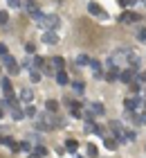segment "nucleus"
I'll return each mask as SVG.
<instances>
[{"label": "nucleus", "mask_w": 146, "mask_h": 158, "mask_svg": "<svg viewBox=\"0 0 146 158\" xmlns=\"http://www.w3.org/2000/svg\"><path fill=\"white\" fill-rule=\"evenodd\" d=\"M34 23L41 27L43 32H56L58 25H61V18L56 16V14H45V11H36L34 14Z\"/></svg>", "instance_id": "nucleus-1"}, {"label": "nucleus", "mask_w": 146, "mask_h": 158, "mask_svg": "<svg viewBox=\"0 0 146 158\" xmlns=\"http://www.w3.org/2000/svg\"><path fill=\"white\" fill-rule=\"evenodd\" d=\"M36 129L38 131H54L56 129V115L49 111H43L36 115Z\"/></svg>", "instance_id": "nucleus-2"}, {"label": "nucleus", "mask_w": 146, "mask_h": 158, "mask_svg": "<svg viewBox=\"0 0 146 158\" xmlns=\"http://www.w3.org/2000/svg\"><path fill=\"white\" fill-rule=\"evenodd\" d=\"M128 54H130V50H126V48L115 50V52L108 56V68L110 66H119V63H128Z\"/></svg>", "instance_id": "nucleus-3"}, {"label": "nucleus", "mask_w": 146, "mask_h": 158, "mask_svg": "<svg viewBox=\"0 0 146 158\" xmlns=\"http://www.w3.org/2000/svg\"><path fill=\"white\" fill-rule=\"evenodd\" d=\"M124 109H126V113H137L142 109L140 97H126V99H124Z\"/></svg>", "instance_id": "nucleus-4"}, {"label": "nucleus", "mask_w": 146, "mask_h": 158, "mask_svg": "<svg viewBox=\"0 0 146 158\" xmlns=\"http://www.w3.org/2000/svg\"><path fill=\"white\" fill-rule=\"evenodd\" d=\"M2 63H5V68H7V73H9V75H18L20 73V66L16 63V59H14L11 54L2 56Z\"/></svg>", "instance_id": "nucleus-5"}, {"label": "nucleus", "mask_w": 146, "mask_h": 158, "mask_svg": "<svg viewBox=\"0 0 146 158\" xmlns=\"http://www.w3.org/2000/svg\"><path fill=\"white\" fill-rule=\"evenodd\" d=\"M0 88H2V95H5V99L16 97V95H14V86H11V81H9V77H2V79H0Z\"/></svg>", "instance_id": "nucleus-6"}, {"label": "nucleus", "mask_w": 146, "mask_h": 158, "mask_svg": "<svg viewBox=\"0 0 146 158\" xmlns=\"http://www.w3.org/2000/svg\"><path fill=\"white\" fill-rule=\"evenodd\" d=\"M135 79H137V75H135V70H133V68H124L121 73H119V81H124V84H128V86L133 84Z\"/></svg>", "instance_id": "nucleus-7"}, {"label": "nucleus", "mask_w": 146, "mask_h": 158, "mask_svg": "<svg viewBox=\"0 0 146 158\" xmlns=\"http://www.w3.org/2000/svg\"><path fill=\"white\" fill-rule=\"evenodd\" d=\"M88 14H90V16H97V18H108V14L101 9L97 2H88Z\"/></svg>", "instance_id": "nucleus-8"}, {"label": "nucleus", "mask_w": 146, "mask_h": 158, "mask_svg": "<svg viewBox=\"0 0 146 158\" xmlns=\"http://www.w3.org/2000/svg\"><path fill=\"white\" fill-rule=\"evenodd\" d=\"M41 41L45 43V45H56L58 41V32H43V36H41Z\"/></svg>", "instance_id": "nucleus-9"}, {"label": "nucleus", "mask_w": 146, "mask_h": 158, "mask_svg": "<svg viewBox=\"0 0 146 158\" xmlns=\"http://www.w3.org/2000/svg\"><path fill=\"white\" fill-rule=\"evenodd\" d=\"M135 20H142V16H140V14H135V11H124L119 16V23H126V25L135 23Z\"/></svg>", "instance_id": "nucleus-10"}, {"label": "nucleus", "mask_w": 146, "mask_h": 158, "mask_svg": "<svg viewBox=\"0 0 146 158\" xmlns=\"http://www.w3.org/2000/svg\"><path fill=\"white\" fill-rule=\"evenodd\" d=\"M88 111H90L94 118H101L106 113V109H104V104H101V102H90V104H88Z\"/></svg>", "instance_id": "nucleus-11"}, {"label": "nucleus", "mask_w": 146, "mask_h": 158, "mask_svg": "<svg viewBox=\"0 0 146 158\" xmlns=\"http://www.w3.org/2000/svg\"><path fill=\"white\" fill-rule=\"evenodd\" d=\"M119 73H121V70L117 66H110V68H108V73L104 75V79H106V81H119Z\"/></svg>", "instance_id": "nucleus-12"}, {"label": "nucleus", "mask_w": 146, "mask_h": 158, "mask_svg": "<svg viewBox=\"0 0 146 158\" xmlns=\"http://www.w3.org/2000/svg\"><path fill=\"white\" fill-rule=\"evenodd\" d=\"M126 66H128V68H133V70H137V68L142 66V56H140V54H135V52H130V54H128V63H126Z\"/></svg>", "instance_id": "nucleus-13"}, {"label": "nucleus", "mask_w": 146, "mask_h": 158, "mask_svg": "<svg viewBox=\"0 0 146 158\" xmlns=\"http://www.w3.org/2000/svg\"><path fill=\"white\" fill-rule=\"evenodd\" d=\"M88 68L92 70V77H94V79H101V77H104V73H101V63H99L97 59H92V61H90V66H88Z\"/></svg>", "instance_id": "nucleus-14"}, {"label": "nucleus", "mask_w": 146, "mask_h": 158, "mask_svg": "<svg viewBox=\"0 0 146 158\" xmlns=\"http://www.w3.org/2000/svg\"><path fill=\"white\" fill-rule=\"evenodd\" d=\"M23 7L29 11V16H34V14L38 11V2H36V0H23Z\"/></svg>", "instance_id": "nucleus-15"}, {"label": "nucleus", "mask_w": 146, "mask_h": 158, "mask_svg": "<svg viewBox=\"0 0 146 158\" xmlns=\"http://www.w3.org/2000/svg\"><path fill=\"white\" fill-rule=\"evenodd\" d=\"M54 79H56L58 86H68V84H70V77H68V73H65V70H58Z\"/></svg>", "instance_id": "nucleus-16"}, {"label": "nucleus", "mask_w": 146, "mask_h": 158, "mask_svg": "<svg viewBox=\"0 0 146 158\" xmlns=\"http://www.w3.org/2000/svg\"><path fill=\"white\" fill-rule=\"evenodd\" d=\"M2 145H5V147H9L11 152H20V142H16L14 138H2Z\"/></svg>", "instance_id": "nucleus-17"}, {"label": "nucleus", "mask_w": 146, "mask_h": 158, "mask_svg": "<svg viewBox=\"0 0 146 158\" xmlns=\"http://www.w3.org/2000/svg\"><path fill=\"white\" fill-rule=\"evenodd\" d=\"M77 149H79V142L74 138L65 140V152H68V154H77Z\"/></svg>", "instance_id": "nucleus-18"}, {"label": "nucleus", "mask_w": 146, "mask_h": 158, "mask_svg": "<svg viewBox=\"0 0 146 158\" xmlns=\"http://www.w3.org/2000/svg\"><path fill=\"white\" fill-rule=\"evenodd\" d=\"M58 106H61V102H56V99H47V102H45V111H49V113H54V115H56Z\"/></svg>", "instance_id": "nucleus-19"}, {"label": "nucleus", "mask_w": 146, "mask_h": 158, "mask_svg": "<svg viewBox=\"0 0 146 158\" xmlns=\"http://www.w3.org/2000/svg\"><path fill=\"white\" fill-rule=\"evenodd\" d=\"M32 99H34V93H32V88H23V90H20V102H32Z\"/></svg>", "instance_id": "nucleus-20"}, {"label": "nucleus", "mask_w": 146, "mask_h": 158, "mask_svg": "<svg viewBox=\"0 0 146 158\" xmlns=\"http://www.w3.org/2000/svg\"><path fill=\"white\" fill-rule=\"evenodd\" d=\"M72 90H74L77 95H83V93H85V84L77 79V81H72Z\"/></svg>", "instance_id": "nucleus-21"}, {"label": "nucleus", "mask_w": 146, "mask_h": 158, "mask_svg": "<svg viewBox=\"0 0 146 158\" xmlns=\"http://www.w3.org/2000/svg\"><path fill=\"white\" fill-rule=\"evenodd\" d=\"M49 63H52L56 70H63L65 68V59H63V56H52V61H49Z\"/></svg>", "instance_id": "nucleus-22"}, {"label": "nucleus", "mask_w": 146, "mask_h": 158, "mask_svg": "<svg viewBox=\"0 0 146 158\" xmlns=\"http://www.w3.org/2000/svg\"><path fill=\"white\" fill-rule=\"evenodd\" d=\"M90 56H88V54H79L77 56V59H74V63H77V66H90Z\"/></svg>", "instance_id": "nucleus-23"}, {"label": "nucleus", "mask_w": 146, "mask_h": 158, "mask_svg": "<svg viewBox=\"0 0 146 158\" xmlns=\"http://www.w3.org/2000/svg\"><path fill=\"white\" fill-rule=\"evenodd\" d=\"M41 77H43L41 70H36V68L29 70V79H32V84H38V81H41Z\"/></svg>", "instance_id": "nucleus-24"}, {"label": "nucleus", "mask_w": 146, "mask_h": 158, "mask_svg": "<svg viewBox=\"0 0 146 158\" xmlns=\"http://www.w3.org/2000/svg\"><path fill=\"white\" fill-rule=\"evenodd\" d=\"M104 145H106V149H108V152H115V149L119 147V142H117L115 138H106V140H104Z\"/></svg>", "instance_id": "nucleus-25"}, {"label": "nucleus", "mask_w": 146, "mask_h": 158, "mask_svg": "<svg viewBox=\"0 0 146 158\" xmlns=\"http://www.w3.org/2000/svg\"><path fill=\"white\" fill-rule=\"evenodd\" d=\"M70 115H72V118H83L81 106H79V104H72V106H70Z\"/></svg>", "instance_id": "nucleus-26"}, {"label": "nucleus", "mask_w": 146, "mask_h": 158, "mask_svg": "<svg viewBox=\"0 0 146 158\" xmlns=\"http://www.w3.org/2000/svg\"><path fill=\"white\" fill-rule=\"evenodd\" d=\"M11 118L16 120V122L23 120V118H25V109H20V106H18V109H14V111H11Z\"/></svg>", "instance_id": "nucleus-27"}, {"label": "nucleus", "mask_w": 146, "mask_h": 158, "mask_svg": "<svg viewBox=\"0 0 146 158\" xmlns=\"http://www.w3.org/2000/svg\"><path fill=\"white\" fill-rule=\"evenodd\" d=\"M88 156H90V158H97V154H99V149H97V145H92V142H88Z\"/></svg>", "instance_id": "nucleus-28"}, {"label": "nucleus", "mask_w": 146, "mask_h": 158, "mask_svg": "<svg viewBox=\"0 0 146 158\" xmlns=\"http://www.w3.org/2000/svg\"><path fill=\"white\" fill-rule=\"evenodd\" d=\"M36 115H38V111H36L34 106H27V109H25V118H34L36 120Z\"/></svg>", "instance_id": "nucleus-29"}, {"label": "nucleus", "mask_w": 146, "mask_h": 158, "mask_svg": "<svg viewBox=\"0 0 146 158\" xmlns=\"http://www.w3.org/2000/svg\"><path fill=\"white\" fill-rule=\"evenodd\" d=\"M34 154L43 158V156H45V154H47V149H45V147H43V145H34Z\"/></svg>", "instance_id": "nucleus-30"}, {"label": "nucleus", "mask_w": 146, "mask_h": 158, "mask_svg": "<svg viewBox=\"0 0 146 158\" xmlns=\"http://www.w3.org/2000/svg\"><path fill=\"white\" fill-rule=\"evenodd\" d=\"M7 5H9L11 9H20V7H23V0H7Z\"/></svg>", "instance_id": "nucleus-31"}, {"label": "nucleus", "mask_w": 146, "mask_h": 158, "mask_svg": "<svg viewBox=\"0 0 146 158\" xmlns=\"http://www.w3.org/2000/svg\"><path fill=\"white\" fill-rule=\"evenodd\" d=\"M25 52L34 56V54H36V45H34V43H25Z\"/></svg>", "instance_id": "nucleus-32"}, {"label": "nucleus", "mask_w": 146, "mask_h": 158, "mask_svg": "<svg viewBox=\"0 0 146 158\" xmlns=\"http://www.w3.org/2000/svg\"><path fill=\"white\" fill-rule=\"evenodd\" d=\"M137 39L142 43H146V27H140V30H137Z\"/></svg>", "instance_id": "nucleus-33"}, {"label": "nucleus", "mask_w": 146, "mask_h": 158, "mask_svg": "<svg viewBox=\"0 0 146 158\" xmlns=\"http://www.w3.org/2000/svg\"><path fill=\"white\" fill-rule=\"evenodd\" d=\"M9 23V14L7 11H0V25H7Z\"/></svg>", "instance_id": "nucleus-34"}, {"label": "nucleus", "mask_w": 146, "mask_h": 158, "mask_svg": "<svg viewBox=\"0 0 146 158\" xmlns=\"http://www.w3.org/2000/svg\"><path fill=\"white\" fill-rule=\"evenodd\" d=\"M9 54V48L5 45V43H0V59H2V56H7Z\"/></svg>", "instance_id": "nucleus-35"}, {"label": "nucleus", "mask_w": 146, "mask_h": 158, "mask_svg": "<svg viewBox=\"0 0 146 158\" xmlns=\"http://www.w3.org/2000/svg\"><path fill=\"white\" fill-rule=\"evenodd\" d=\"M137 2H140V0H124V5H121V7H135Z\"/></svg>", "instance_id": "nucleus-36"}, {"label": "nucleus", "mask_w": 146, "mask_h": 158, "mask_svg": "<svg viewBox=\"0 0 146 158\" xmlns=\"http://www.w3.org/2000/svg\"><path fill=\"white\" fill-rule=\"evenodd\" d=\"M135 138H137V135H135L133 131H126V142H133Z\"/></svg>", "instance_id": "nucleus-37"}, {"label": "nucleus", "mask_w": 146, "mask_h": 158, "mask_svg": "<svg viewBox=\"0 0 146 158\" xmlns=\"http://www.w3.org/2000/svg\"><path fill=\"white\" fill-rule=\"evenodd\" d=\"M29 149H32L29 142H20V152H29Z\"/></svg>", "instance_id": "nucleus-38"}, {"label": "nucleus", "mask_w": 146, "mask_h": 158, "mask_svg": "<svg viewBox=\"0 0 146 158\" xmlns=\"http://www.w3.org/2000/svg\"><path fill=\"white\" fill-rule=\"evenodd\" d=\"M137 79H140V81H146V70H144V73H142L140 77H137Z\"/></svg>", "instance_id": "nucleus-39"}, {"label": "nucleus", "mask_w": 146, "mask_h": 158, "mask_svg": "<svg viewBox=\"0 0 146 158\" xmlns=\"http://www.w3.org/2000/svg\"><path fill=\"white\" fill-rule=\"evenodd\" d=\"M142 124H146V111H142Z\"/></svg>", "instance_id": "nucleus-40"}, {"label": "nucleus", "mask_w": 146, "mask_h": 158, "mask_svg": "<svg viewBox=\"0 0 146 158\" xmlns=\"http://www.w3.org/2000/svg\"><path fill=\"white\" fill-rule=\"evenodd\" d=\"M29 158H41V156H36V154H29Z\"/></svg>", "instance_id": "nucleus-41"}, {"label": "nucleus", "mask_w": 146, "mask_h": 158, "mask_svg": "<svg viewBox=\"0 0 146 158\" xmlns=\"http://www.w3.org/2000/svg\"><path fill=\"white\" fill-rule=\"evenodd\" d=\"M2 115H5V109H0V118H2Z\"/></svg>", "instance_id": "nucleus-42"}, {"label": "nucleus", "mask_w": 146, "mask_h": 158, "mask_svg": "<svg viewBox=\"0 0 146 158\" xmlns=\"http://www.w3.org/2000/svg\"><path fill=\"white\" fill-rule=\"evenodd\" d=\"M142 93H144V99H146V88H144V90H142Z\"/></svg>", "instance_id": "nucleus-43"}, {"label": "nucleus", "mask_w": 146, "mask_h": 158, "mask_svg": "<svg viewBox=\"0 0 146 158\" xmlns=\"http://www.w3.org/2000/svg\"><path fill=\"white\" fill-rule=\"evenodd\" d=\"M144 111H146V99H144Z\"/></svg>", "instance_id": "nucleus-44"}, {"label": "nucleus", "mask_w": 146, "mask_h": 158, "mask_svg": "<svg viewBox=\"0 0 146 158\" xmlns=\"http://www.w3.org/2000/svg\"><path fill=\"white\" fill-rule=\"evenodd\" d=\"M140 2H144V5H146V0H140Z\"/></svg>", "instance_id": "nucleus-45"}, {"label": "nucleus", "mask_w": 146, "mask_h": 158, "mask_svg": "<svg viewBox=\"0 0 146 158\" xmlns=\"http://www.w3.org/2000/svg\"><path fill=\"white\" fill-rule=\"evenodd\" d=\"M144 152H146V147H144Z\"/></svg>", "instance_id": "nucleus-46"}]
</instances>
